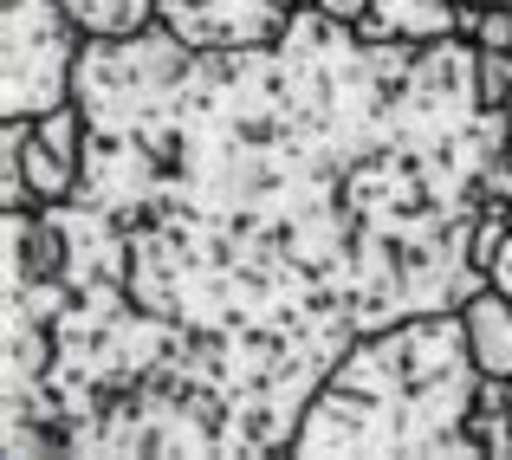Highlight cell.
<instances>
[{"label": "cell", "mask_w": 512, "mask_h": 460, "mask_svg": "<svg viewBox=\"0 0 512 460\" xmlns=\"http://www.w3.org/2000/svg\"><path fill=\"white\" fill-rule=\"evenodd\" d=\"M318 13H331V20H344V26H357L363 13H370V0H312Z\"/></svg>", "instance_id": "obj_10"}, {"label": "cell", "mask_w": 512, "mask_h": 460, "mask_svg": "<svg viewBox=\"0 0 512 460\" xmlns=\"http://www.w3.org/2000/svg\"><path fill=\"white\" fill-rule=\"evenodd\" d=\"M65 13H72L91 39H117V33L156 26V0H65Z\"/></svg>", "instance_id": "obj_7"}, {"label": "cell", "mask_w": 512, "mask_h": 460, "mask_svg": "<svg viewBox=\"0 0 512 460\" xmlns=\"http://www.w3.org/2000/svg\"><path fill=\"white\" fill-rule=\"evenodd\" d=\"M474 85H480V104H487V111H506V98H512V52H487V46H480Z\"/></svg>", "instance_id": "obj_8"}, {"label": "cell", "mask_w": 512, "mask_h": 460, "mask_svg": "<svg viewBox=\"0 0 512 460\" xmlns=\"http://www.w3.org/2000/svg\"><path fill=\"white\" fill-rule=\"evenodd\" d=\"M474 65L461 33L363 39L318 7L247 52L85 39V175L46 208L72 305L0 415L7 460L292 454L357 337L487 286L467 240L512 143Z\"/></svg>", "instance_id": "obj_1"}, {"label": "cell", "mask_w": 512, "mask_h": 460, "mask_svg": "<svg viewBox=\"0 0 512 460\" xmlns=\"http://www.w3.org/2000/svg\"><path fill=\"white\" fill-rule=\"evenodd\" d=\"M286 0H156V26H169L182 46L195 52H247L273 46L292 26Z\"/></svg>", "instance_id": "obj_4"}, {"label": "cell", "mask_w": 512, "mask_h": 460, "mask_svg": "<svg viewBox=\"0 0 512 460\" xmlns=\"http://www.w3.org/2000/svg\"><path fill=\"white\" fill-rule=\"evenodd\" d=\"M474 46H487V52H512V7H480V33H474Z\"/></svg>", "instance_id": "obj_9"}, {"label": "cell", "mask_w": 512, "mask_h": 460, "mask_svg": "<svg viewBox=\"0 0 512 460\" xmlns=\"http://www.w3.org/2000/svg\"><path fill=\"white\" fill-rule=\"evenodd\" d=\"M286 7H312V0H286Z\"/></svg>", "instance_id": "obj_13"}, {"label": "cell", "mask_w": 512, "mask_h": 460, "mask_svg": "<svg viewBox=\"0 0 512 460\" xmlns=\"http://www.w3.org/2000/svg\"><path fill=\"white\" fill-rule=\"evenodd\" d=\"M480 357L461 311L383 324L357 337L312 396L292 460H474L467 415L480 396Z\"/></svg>", "instance_id": "obj_2"}, {"label": "cell", "mask_w": 512, "mask_h": 460, "mask_svg": "<svg viewBox=\"0 0 512 460\" xmlns=\"http://www.w3.org/2000/svg\"><path fill=\"white\" fill-rule=\"evenodd\" d=\"M467 435H474V460H512V383L506 376H480Z\"/></svg>", "instance_id": "obj_6"}, {"label": "cell", "mask_w": 512, "mask_h": 460, "mask_svg": "<svg viewBox=\"0 0 512 460\" xmlns=\"http://www.w3.org/2000/svg\"><path fill=\"white\" fill-rule=\"evenodd\" d=\"M500 117H506V143H512V98H506V111H500Z\"/></svg>", "instance_id": "obj_12"}, {"label": "cell", "mask_w": 512, "mask_h": 460, "mask_svg": "<svg viewBox=\"0 0 512 460\" xmlns=\"http://www.w3.org/2000/svg\"><path fill=\"white\" fill-rule=\"evenodd\" d=\"M461 318H467V344H474L480 370L512 383V299L500 286H480L474 299L461 305Z\"/></svg>", "instance_id": "obj_5"}, {"label": "cell", "mask_w": 512, "mask_h": 460, "mask_svg": "<svg viewBox=\"0 0 512 460\" xmlns=\"http://www.w3.org/2000/svg\"><path fill=\"white\" fill-rule=\"evenodd\" d=\"M487 286H500L506 299H512V234H506V247H500V260H493V273H487Z\"/></svg>", "instance_id": "obj_11"}, {"label": "cell", "mask_w": 512, "mask_h": 460, "mask_svg": "<svg viewBox=\"0 0 512 460\" xmlns=\"http://www.w3.org/2000/svg\"><path fill=\"white\" fill-rule=\"evenodd\" d=\"M506 221H512V201H506Z\"/></svg>", "instance_id": "obj_14"}, {"label": "cell", "mask_w": 512, "mask_h": 460, "mask_svg": "<svg viewBox=\"0 0 512 460\" xmlns=\"http://www.w3.org/2000/svg\"><path fill=\"white\" fill-rule=\"evenodd\" d=\"M85 39L65 0H0V117H46L72 98Z\"/></svg>", "instance_id": "obj_3"}]
</instances>
